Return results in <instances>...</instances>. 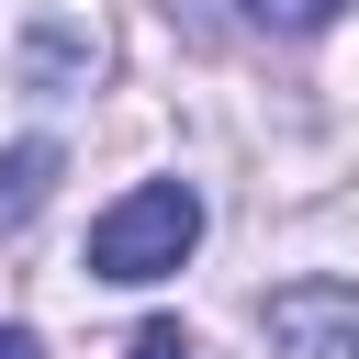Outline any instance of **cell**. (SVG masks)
I'll return each mask as SVG.
<instances>
[{
  "mask_svg": "<svg viewBox=\"0 0 359 359\" xmlns=\"http://www.w3.org/2000/svg\"><path fill=\"white\" fill-rule=\"evenodd\" d=\"M191 247H202V191H191V180H135V191L90 224V280L146 292V280H168Z\"/></svg>",
  "mask_w": 359,
  "mask_h": 359,
  "instance_id": "obj_1",
  "label": "cell"
},
{
  "mask_svg": "<svg viewBox=\"0 0 359 359\" xmlns=\"http://www.w3.org/2000/svg\"><path fill=\"white\" fill-rule=\"evenodd\" d=\"M258 325L280 359H359V292L348 280H280Z\"/></svg>",
  "mask_w": 359,
  "mask_h": 359,
  "instance_id": "obj_2",
  "label": "cell"
},
{
  "mask_svg": "<svg viewBox=\"0 0 359 359\" xmlns=\"http://www.w3.org/2000/svg\"><path fill=\"white\" fill-rule=\"evenodd\" d=\"M56 168H67V157H56L45 135H22V146H0V236L45 213V191H56Z\"/></svg>",
  "mask_w": 359,
  "mask_h": 359,
  "instance_id": "obj_3",
  "label": "cell"
},
{
  "mask_svg": "<svg viewBox=\"0 0 359 359\" xmlns=\"http://www.w3.org/2000/svg\"><path fill=\"white\" fill-rule=\"evenodd\" d=\"M236 11H247L258 34H325V22L348 11V0H236Z\"/></svg>",
  "mask_w": 359,
  "mask_h": 359,
  "instance_id": "obj_4",
  "label": "cell"
},
{
  "mask_svg": "<svg viewBox=\"0 0 359 359\" xmlns=\"http://www.w3.org/2000/svg\"><path fill=\"white\" fill-rule=\"evenodd\" d=\"M123 359H191V348H180V325H146V337H135Z\"/></svg>",
  "mask_w": 359,
  "mask_h": 359,
  "instance_id": "obj_5",
  "label": "cell"
},
{
  "mask_svg": "<svg viewBox=\"0 0 359 359\" xmlns=\"http://www.w3.org/2000/svg\"><path fill=\"white\" fill-rule=\"evenodd\" d=\"M0 359H45V337L34 325H0Z\"/></svg>",
  "mask_w": 359,
  "mask_h": 359,
  "instance_id": "obj_6",
  "label": "cell"
}]
</instances>
